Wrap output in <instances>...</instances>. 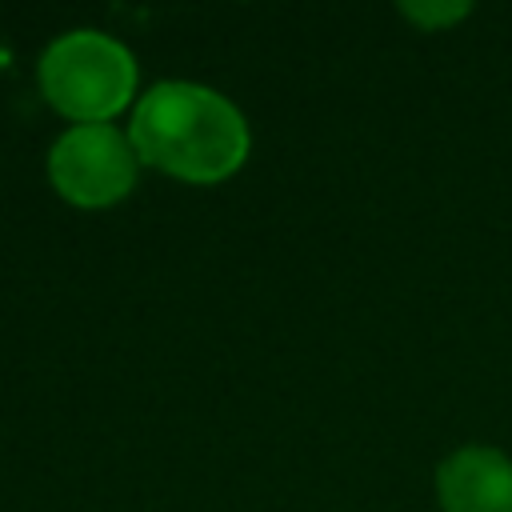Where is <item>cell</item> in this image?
<instances>
[{
    "instance_id": "obj_5",
    "label": "cell",
    "mask_w": 512,
    "mask_h": 512,
    "mask_svg": "<svg viewBox=\"0 0 512 512\" xmlns=\"http://www.w3.org/2000/svg\"><path fill=\"white\" fill-rule=\"evenodd\" d=\"M468 12H472L468 4H400V16H408L424 32H440V28L456 24V20H464Z\"/></svg>"
},
{
    "instance_id": "obj_2",
    "label": "cell",
    "mask_w": 512,
    "mask_h": 512,
    "mask_svg": "<svg viewBox=\"0 0 512 512\" xmlns=\"http://www.w3.org/2000/svg\"><path fill=\"white\" fill-rule=\"evenodd\" d=\"M36 80L40 96L72 124H108L136 96V60L120 40L76 28L44 48Z\"/></svg>"
},
{
    "instance_id": "obj_1",
    "label": "cell",
    "mask_w": 512,
    "mask_h": 512,
    "mask_svg": "<svg viewBox=\"0 0 512 512\" xmlns=\"http://www.w3.org/2000/svg\"><path fill=\"white\" fill-rule=\"evenodd\" d=\"M128 140L148 168L184 184H220L248 160L252 136L240 108L216 88L192 80L152 84L128 124Z\"/></svg>"
},
{
    "instance_id": "obj_4",
    "label": "cell",
    "mask_w": 512,
    "mask_h": 512,
    "mask_svg": "<svg viewBox=\"0 0 512 512\" xmlns=\"http://www.w3.org/2000/svg\"><path fill=\"white\" fill-rule=\"evenodd\" d=\"M436 496L444 512H512V460L496 448H456L436 468Z\"/></svg>"
},
{
    "instance_id": "obj_3",
    "label": "cell",
    "mask_w": 512,
    "mask_h": 512,
    "mask_svg": "<svg viewBox=\"0 0 512 512\" xmlns=\"http://www.w3.org/2000/svg\"><path fill=\"white\" fill-rule=\"evenodd\" d=\"M140 172V156L128 132L112 124H72L48 152L52 188L76 208L120 204Z\"/></svg>"
}]
</instances>
